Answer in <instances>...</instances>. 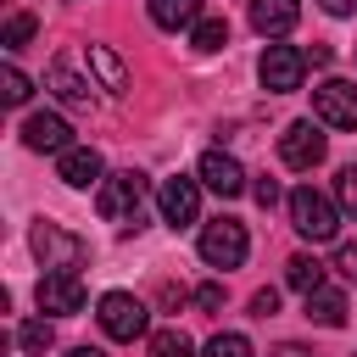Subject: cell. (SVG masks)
I'll return each mask as SVG.
<instances>
[{"label":"cell","mask_w":357,"mask_h":357,"mask_svg":"<svg viewBox=\"0 0 357 357\" xmlns=\"http://www.w3.org/2000/svg\"><path fill=\"white\" fill-rule=\"evenodd\" d=\"M145 190H151V184H145V173H134V167H128V173H106V178H100V190H95V206H100V218H106V223H123V229L134 223V229H139Z\"/></svg>","instance_id":"cell-1"},{"label":"cell","mask_w":357,"mask_h":357,"mask_svg":"<svg viewBox=\"0 0 357 357\" xmlns=\"http://www.w3.org/2000/svg\"><path fill=\"white\" fill-rule=\"evenodd\" d=\"M290 229H296L301 240L324 245V240L340 234V206H335L329 195H318L312 184H301V190H290Z\"/></svg>","instance_id":"cell-2"},{"label":"cell","mask_w":357,"mask_h":357,"mask_svg":"<svg viewBox=\"0 0 357 357\" xmlns=\"http://www.w3.org/2000/svg\"><path fill=\"white\" fill-rule=\"evenodd\" d=\"M28 245H33V257L45 262V273H50V268H78V262L89 257V245H84L78 234H67L61 223H45V218L28 229Z\"/></svg>","instance_id":"cell-3"},{"label":"cell","mask_w":357,"mask_h":357,"mask_svg":"<svg viewBox=\"0 0 357 357\" xmlns=\"http://www.w3.org/2000/svg\"><path fill=\"white\" fill-rule=\"evenodd\" d=\"M324 151H329V139H324V123H318V117H301V123H290V128L279 134V162L296 167V173L318 167Z\"/></svg>","instance_id":"cell-4"},{"label":"cell","mask_w":357,"mask_h":357,"mask_svg":"<svg viewBox=\"0 0 357 357\" xmlns=\"http://www.w3.org/2000/svg\"><path fill=\"white\" fill-rule=\"evenodd\" d=\"M245 251H251V234H245L240 218H218V223L201 229V257H206L212 268H240Z\"/></svg>","instance_id":"cell-5"},{"label":"cell","mask_w":357,"mask_h":357,"mask_svg":"<svg viewBox=\"0 0 357 357\" xmlns=\"http://www.w3.org/2000/svg\"><path fill=\"white\" fill-rule=\"evenodd\" d=\"M95 318H100V329H106L112 340H139V335H145V324H151L145 301H139V296H128V290H106Z\"/></svg>","instance_id":"cell-6"},{"label":"cell","mask_w":357,"mask_h":357,"mask_svg":"<svg viewBox=\"0 0 357 357\" xmlns=\"http://www.w3.org/2000/svg\"><path fill=\"white\" fill-rule=\"evenodd\" d=\"M301 73H307V50H296V45H268L262 61H257V78H262L268 95L301 89Z\"/></svg>","instance_id":"cell-7"},{"label":"cell","mask_w":357,"mask_h":357,"mask_svg":"<svg viewBox=\"0 0 357 357\" xmlns=\"http://www.w3.org/2000/svg\"><path fill=\"white\" fill-rule=\"evenodd\" d=\"M39 312H56V318H73V312H84V279H78V268H50L45 279H39Z\"/></svg>","instance_id":"cell-8"},{"label":"cell","mask_w":357,"mask_h":357,"mask_svg":"<svg viewBox=\"0 0 357 357\" xmlns=\"http://www.w3.org/2000/svg\"><path fill=\"white\" fill-rule=\"evenodd\" d=\"M312 117L324 128H357V84L346 78H324L312 89Z\"/></svg>","instance_id":"cell-9"},{"label":"cell","mask_w":357,"mask_h":357,"mask_svg":"<svg viewBox=\"0 0 357 357\" xmlns=\"http://www.w3.org/2000/svg\"><path fill=\"white\" fill-rule=\"evenodd\" d=\"M156 206H162V223H173V229H190V223L201 218V184H195V178H162V190H156Z\"/></svg>","instance_id":"cell-10"},{"label":"cell","mask_w":357,"mask_h":357,"mask_svg":"<svg viewBox=\"0 0 357 357\" xmlns=\"http://www.w3.org/2000/svg\"><path fill=\"white\" fill-rule=\"evenodd\" d=\"M22 145H28V151H39V156H45V151H50V156H61V151L73 145V128H67V117H61V112H33V117L22 123Z\"/></svg>","instance_id":"cell-11"},{"label":"cell","mask_w":357,"mask_h":357,"mask_svg":"<svg viewBox=\"0 0 357 357\" xmlns=\"http://www.w3.org/2000/svg\"><path fill=\"white\" fill-rule=\"evenodd\" d=\"M56 178H61V184H73V190H89V184H100V178H106V162H100V151H95V145H67V151L56 156Z\"/></svg>","instance_id":"cell-12"},{"label":"cell","mask_w":357,"mask_h":357,"mask_svg":"<svg viewBox=\"0 0 357 357\" xmlns=\"http://www.w3.org/2000/svg\"><path fill=\"white\" fill-rule=\"evenodd\" d=\"M195 173H201V184H206V190H218V195H223V201H229V195H240V190H245V167H240V162H234V156H229V151H206V156H201V167H195Z\"/></svg>","instance_id":"cell-13"},{"label":"cell","mask_w":357,"mask_h":357,"mask_svg":"<svg viewBox=\"0 0 357 357\" xmlns=\"http://www.w3.org/2000/svg\"><path fill=\"white\" fill-rule=\"evenodd\" d=\"M301 17V0H251V28L262 39H284Z\"/></svg>","instance_id":"cell-14"},{"label":"cell","mask_w":357,"mask_h":357,"mask_svg":"<svg viewBox=\"0 0 357 357\" xmlns=\"http://www.w3.org/2000/svg\"><path fill=\"white\" fill-rule=\"evenodd\" d=\"M45 84H50V95H56L61 106H89V100H95V84H84L67 61H50V67H45Z\"/></svg>","instance_id":"cell-15"},{"label":"cell","mask_w":357,"mask_h":357,"mask_svg":"<svg viewBox=\"0 0 357 357\" xmlns=\"http://www.w3.org/2000/svg\"><path fill=\"white\" fill-rule=\"evenodd\" d=\"M307 318L324 324V329H340V324H346V296L329 290V284H318V290L307 296Z\"/></svg>","instance_id":"cell-16"},{"label":"cell","mask_w":357,"mask_h":357,"mask_svg":"<svg viewBox=\"0 0 357 357\" xmlns=\"http://www.w3.org/2000/svg\"><path fill=\"white\" fill-rule=\"evenodd\" d=\"M151 22L156 28H195L201 22V0H151Z\"/></svg>","instance_id":"cell-17"},{"label":"cell","mask_w":357,"mask_h":357,"mask_svg":"<svg viewBox=\"0 0 357 357\" xmlns=\"http://www.w3.org/2000/svg\"><path fill=\"white\" fill-rule=\"evenodd\" d=\"M284 284H290V290H301V296H312V290L324 284V262H318V257H307V251H296V257L284 262Z\"/></svg>","instance_id":"cell-18"},{"label":"cell","mask_w":357,"mask_h":357,"mask_svg":"<svg viewBox=\"0 0 357 357\" xmlns=\"http://www.w3.org/2000/svg\"><path fill=\"white\" fill-rule=\"evenodd\" d=\"M190 45H195L201 56H212V50H223V45H229V22H223V17H201V22L190 28Z\"/></svg>","instance_id":"cell-19"},{"label":"cell","mask_w":357,"mask_h":357,"mask_svg":"<svg viewBox=\"0 0 357 357\" xmlns=\"http://www.w3.org/2000/svg\"><path fill=\"white\" fill-rule=\"evenodd\" d=\"M89 67L100 73V89H123V84H128V67H123L106 45H89Z\"/></svg>","instance_id":"cell-20"},{"label":"cell","mask_w":357,"mask_h":357,"mask_svg":"<svg viewBox=\"0 0 357 357\" xmlns=\"http://www.w3.org/2000/svg\"><path fill=\"white\" fill-rule=\"evenodd\" d=\"M17 346H22V351H50V346H56L50 318H28V324H17Z\"/></svg>","instance_id":"cell-21"},{"label":"cell","mask_w":357,"mask_h":357,"mask_svg":"<svg viewBox=\"0 0 357 357\" xmlns=\"http://www.w3.org/2000/svg\"><path fill=\"white\" fill-rule=\"evenodd\" d=\"M33 28H39V17H33V11H11V17H6V33H0V45H6V50H22V45L33 39Z\"/></svg>","instance_id":"cell-22"},{"label":"cell","mask_w":357,"mask_h":357,"mask_svg":"<svg viewBox=\"0 0 357 357\" xmlns=\"http://www.w3.org/2000/svg\"><path fill=\"white\" fill-rule=\"evenodd\" d=\"M151 357H195V346H190L184 329H156L151 335Z\"/></svg>","instance_id":"cell-23"},{"label":"cell","mask_w":357,"mask_h":357,"mask_svg":"<svg viewBox=\"0 0 357 357\" xmlns=\"http://www.w3.org/2000/svg\"><path fill=\"white\" fill-rule=\"evenodd\" d=\"M335 206H340V218L357 223V167H340L335 173Z\"/></svg>","instance_id":"cell-24"},{"label":"cell","mask_w":357,"mask_h":357,"mask_svg":"<svg viewBox=\"0 0 357 357\" xmlns=\"http://www.w3.org/2000/svg\"><path fill=\"white\" fill-rule=\"evenodd\" d=\"M0 95H6V106H22V100L33 95V84L22 78V67H11V61H6V73H0Z\"/></svg>","instance_id":"cell-25"},{"label":"cell","mask_w":357,"mask_h":357,"mask_svg":"<svg viewBox=\"0 0 357 357\" xmlns=\"http://www.w3.org/2000/svg\"><path fill=\"white\" fill-rule=\"evenodd\" d=\"M206 357H251V340L234 335V329H229V335H212V340H206Z\"/></svg>","instance_id":"cell-26"},{"label":"cell","mask_w":357,"mask_h":357,"mask_svg":"<svg viewBox=\"0 0 357 357\" xmlns=\"http://www.w3.org/2000/svg\"><path fill=\"white\" fill-rule=\"evenodd\" d=\"M190 301H195L201 312H218V307H223V284H218V279H206V284H195V296H190Z\"/></svg>","instance_id":"cell-27"},{"label":"cell","mask_w":357,"mask_h":357,"mask_svg":"<svg viewBox=\"0 0 357 357\" xmlns=\"http://www.w3.org/2000/svg\"><path fill=\"white\" fill-rule=\"evenodd\" d=\"M251 312H257V318H273V312H279V290H257V296H251Z\"/></svg>","instance_id":"cell-28"},{"label":"cell","mask_w":357,"mask_h":357,"mask_svg":"<svg viewBox=\"0 0 357 357\" xmlns=\"http://www.w3.org/2000/svg\"><path fill=\"white\" fill-rule=\"evenodd\" d=\"M251 195H257V206H273V201H279V184H273V178H257Z\"/></svg>","instance_id":"cell-29"},{"label":"cell","mask_w":357,"mask_h":357,"mask_svg":"<svg viewBox=\"0 0 357 357\" xmlns=\"http://www.w3.org/2000/svg\"><path fill=\"white\" fill-rule=\"evenodd\" d=\"M335 268H340L346 279H357V240H351V245H340V257H335Z\"/></svg>","instance_id":"cell-30"},{"label":"cell","mask_w":357,"mask_h":357,"mask_svg":"<svg viewBox=\"0 0 357 357\" xmlns=\"http://www.w3.org/2000/svg\"><path fill=\"white\" fill-rule=\"evenodd\" d=\"M318 6H324L329 17H351V11H357V0H318Z\"/></svg>","instance_id":"cell-31"},{"label":"cell","mask_w":357,"mask_h":357,"mask_svg":"<svg viewBox=\"0 0 357 357\" xmlns=\"http://www.w3.org/2000/svg\"><path fill=\"white\" fill-rule=\"evenodd\" d=\"M307 61H312V67H329V61H335V50H329V45H312V50H307Z\"/></svg>","instance_id":"cell-32"},{"label":"cell","mask_w":357,"mask_h":357,"mask_svg":"<svg viewBox=\"0 0 357 357\" xmlns=\"http://www.w3.org/2000/svg\"><path fill=\"white\" fill-rule=\"evenodd\" d=\"M279 357H312V351H307V346H296V340H284V346H279Z\"/></svg>","instance_id":"cell-33"},{"label":"cell","mask_w":357,"mask_h":357,"mask_svg":"<svg viewBox=\"0 0 357 357\" xmlns=\"http://www.w3.org/2000/svg\"><path fill=\"white\" fill-rule=\"evenodd\" d=\"M67 357H106V351H100V346H73Z\"/></svg>","instance_id":"cell-34"}]
</instances>
